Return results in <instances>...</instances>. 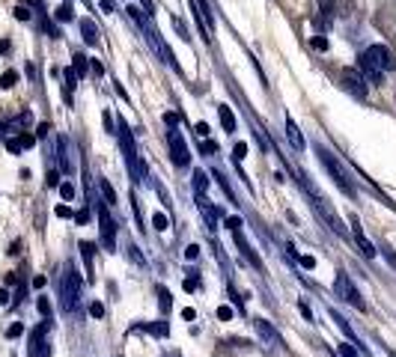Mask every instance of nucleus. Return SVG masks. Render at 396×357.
<instances>
[{
  "mask_svg": "<svg viewBox=\"0 0 396 357\" xmlns=\"http://www.w3.org/2000/svg\"><path fill=\"white\" fill-rule=\"evenodd\" d=\"M54 18L57 21H72L75 16H72V6H69V4H60V6H57V12H54Z\"/></svg>",
  "mask_w": 396,
  "mask_h": 357,
  "instance_id": "aec40b11",
  "label": "nucleus"
},
{
  "mask_svg": "<svg viewBox=\"0 0 396 357\" xmlns=\"http://www.w3.org/2000/svg\"><path fill=\"white\" fill-rule=\"evenodd\" d=\"M21 334H24V324H18V322L12 324L9 331H6V336H9V339H16V336H21Z\"/></svg>",
  "mask_w": 396,
  "mask_h": 357,
  "instance_id": "473e14b6",
  "label": "nucleus"
},
{
  "mask_svg": "<svg viewBox=\"0 0 396 357\" xmlns=\"http://www.w3.org/2000/svg\"><path fill=\"white\" fill-rule=\"evenodd\" d=\"M223 226H226V230H238V226H242V221H238V218H226Z\"/></svg>",
  "mask_w": 396,
  "mask_h": 357,
  "instance_id": "a19ab883",
  "label": "nucleus"
},
{
  "mask_svg": "<svg viewBox=\"0 0 396 357\" xmlns=\"http://www.w3.org/2000/svg\"><path fill=\"white\" fill-rule=\"evenodd\" d=\"M164 122H167L170 128H176V125H179V113H164Z\"/></svg>",
  "mask_w": 396,
  "mask_h": 357,
  "instance_id": "4c0bfd02",
  "label": "nucleus"
},
{
  "mask_svg": "<svg viewBox=\"0 0 396 357\" xmlns=\"http://www.w3.org/2000/svg\"><path fill=\"white\" fill-rule=\"evenodd\" d=\"M98 188H102V194H105V199H107V203L113 206V203H117V194H113V188H110V185L105 182V179H98Z\"/></svg>",
  "mask_w": 396,
  "mask_h": 357,
  "instance_id": "5701e85b",
  "label": "nucleus"
},
{
  "mask_svg": "<svg viewBox=\"0 0 396 357\" xmlns=\"http://www.w3.org/2000/svg\"><path fill=\"white\" fill-rule=\"evenodd\" d=\"M36 310H39L45 319H51V301H48V298H39V301H36Z\"/></svg>",
  "mask_w": 396,
  "mask_h": 357,
  "instance_id": "a878e982",
  "label": "nucleus"
},
{
  "mask_svg": "<svg viewBox=\"0 0 396 357\" xmlns=\"http://www.w3.org/2000/svg\"><path fill=\"white\" fill-rule=\"evenodd\" d=\"M18 83V71H4V75H0V87L4 90H12Z\"/></svg>",
  "mask_w": 396,
  "mask_h": 357,
  "instance_id": "6ab92c4d",
  "label": "nucleus"
},
{
  "mask_svg": "<svg viewBox=\"0 0 396 357\" xmlns=\"http://www.w3.org/2000/svg\"><path fill=\"white\" fill-rule=\"evenodd\" d=\"M167 143H170V152H173V164H176V167H188V164H191V152H188V143L182 140V134L176 131V128H170V134H167Z\"/></svg>",
  "mask_w": 396,
  "mask_h": 357,
  "instance_id": "0eeeda50",
  "label": "nucleus"
},
{
  "mask_svg": "<svg viewBox=\"0 0 396 357\" xmlns=\"http://www.w3.org/2000/svg\"><path fill=\"white\" fill-rule=\"evenodd\" d=\"M72 60H75V66H72V69L78 71V78H81V75H87V66H90V60H87V57H83V54H75Z\"/></svg>",
  "mask_w": 396,
  "mask_h": 357,
  "instance_id": "412c9836",
  "label": "nucleus"
},
{
  "mask_svg": "<svg viewBox=\"0 0 396 357\" xmlns=\"http://www.w3.org/2000/svg\"><path fill=\"white\" fill-rule=\"evenodd\" d=\"M152 226H155V230H158V233H167V230H170V221H167V214L155 211V214H152Z\"/></svg>",
  "mask_w": 396,
  "mask_h": 357,
  "instance_id": "a211bd4d",
  "label": "nucleus"
},
{
  "mask_svg": "<svg viewBox=\"0 0 396 357\" xmlns=\"http://www.w3.org/2000/svg\"><path fill=\"white\" fill-rule=\"evenodd\" d=\"M334 289H337V295L343 298L346 304H351V307H355V310L366 312V304H363V298L358 295V289H355V283H351V280H349V277L343 274V271H339V274H337V283H334Z\"/></svg>",
  "mask_w": 396,
  "mask_h": 357,
  "instance_id": "39448f33",
  "label": "nucleus"
},
{
  "mask_svg": "<svg viewBox=\"0 0 396 357\" xmlns=\"http://www.w3.org/2000/svg\"><path fill=\"white\" fill-rule=\"evenodd\" d=\"M343 90H346L349 95H355L358 102H363V98L370 95V87H366L363 71H358V69H346V71H343Z\"/></svg>",
  "mask_w": 396,
  "mask_h": 357,
  "instance_id": "423d86ee",
  "label": "nucleus"
},
{
  "mask_svg": "<svg viewBox=\"0 0 396 357\" xmlns=\"http://www.w3.org/2000/svg\"><path fill=\"white\" fill-rule=\"evenodd\" d=\"M155 295H158V304H161V312L167 316L170 312V307H173V301H170V292L164 289V286H158V289H155Z\"/></svg>",
  "mask_w": 396,
  "mask_h": 357,
  "instance_id": "f3484780",
  "label": "nucleus"
},
{
  "mask_svg": "<svg viewBox=\"0 0 396 357\" xmlns=\"http://www.w3.org/2000/svg\"><path fill=\"white\" fill-rule=\"evenodd\" d=\"M301 265H304L307 271H313V268H316V259H313L310 253H304V256H301Z\"/></svg>",
  "mask_w": 396,
  "mask_h": 357,
  "instance_id": "e433bc0d",
  "label": "nucleus"
},
{
  "mask_svg": "<svg viewBox=\"0 0 396 357\" xmlns=\"http://www.w3.org/2000/svg\"><path fill=\"white\" fill-rule=\"evenodd\" d=\"M105 128H107V134H117V131H113V117L107 110H105Z\"/></svg>",
  "mask_w": 396,
  "mask_h": 357,
  "instance_id": "a18cd8bd",
  "label": "nucleus"
},
{
  "mask_svg": "<svg viewBox=\"0 0 396 357\" xmlns=\"http://www.w3.org/2000/svg\"><path fill=\"white\" fill-rule=\"evenodd\" d=\"M351 223H355V241H358V247L366 253V256H375L378 250H375V245H373V241L370 238H366L363 235V230H361V226H358V221H351Z\"/></svg>",
  "mask_w": 396,
  "mask_h": 357,
  "instance_id": "9b49d317",
  "label": "nucleus"
},
{
  "mask_svg": "<svg viewBox=\"0 0 396 357\" xmlns=\"http://www.w3.org/2000/svg\"><path fill=\"white\" fill-rule=\"evenodd\" d=\"M60 194H63L66 203H69V199H75V185L72 182H60Z\"/></svg>",
  "mask_w": 396,
  "mask_h": 357,
  "instance_id": "b1692460",
  "label": "nucleus"
},
{
  "mask_svg": "<svg viewBox=\"0 0 396 357\" xmlns=\"http://www.w3.org/2000/svg\"><path fill=\"white\" fill-rule=\"evenodd\" d=\"M98 226H102V247L113 253V247H117V223H113L107 209H102V214H98Z\"/></svg>",
  "mask_w": 396,
  "mask_h": 357,
  "instance_id": "6e6552de",
  "label": "nucleus"
},
{
  "mask_svg": "<svg viewBox=\"0 0 396 357\" xmlns=\"http://www.w3.org/2000/svg\"><path fill=\"white\" fill-rule=\"evenodd\" d=\"M194 191H197V197H206V191H209L206 170H194Z\"/></svg>",
  "mask_w": 396,
  "mask_h": 357,
  "instance_id": "2eb2a0df",
  "label": "nucleus"
},
{
  "mask_svg": "<svg viewBox=\"0 0 396 357\" xmlns=\"http://www.w3.org/2000/svg\"><path fill=\"white\" fill-rule=\"evenodd\" d=\"M253 327H257V334L268 342V349H283V339H280V334L274 331V327L272 324H268L265 319H257V322H253Z\"/></svg>",
  "mask_w": 396,
  "mask_h": 357,
  "instance_id": "1a4fd4ad",
  "label": "nucleus"
},
{
  "mask_svg": "<svg viewBox=\"0 0 396 357\" xmlns=\"http://www.w3.org/2000/svg\"><path fill=\"white\" fill-rule=\"evenodd\" d=\"M218 113H221V125L226 128V131H235V113L226 105H218Z\"/></svg>",
  "mask_w": 396,
  "mask_h": 357,
  "instance_id": "dca6fc26",
  "label": "nucleus"
},
{
  "mask_svg": "<svg viewBox=\"0 0 396 357\" xmlns=\"http://www.w3.org/2000/svg\"><path fill=\"white\" fill-rule=\"evenodd\" d=\"M233 152H235V161H245V158H248V143H245V140H238Z\"/></svg>",
  "mask_w": 396,
  "mask_h": 357,
  "instance_id": "bb28decb",
  "label": "nucleus"
},
{
  "mask_svg": "<svg viewBox=\"0 0 396 357\" xmlns=\"http://www.w3.org/2000/svg\"><path fill=\"white\" fill-rule=\"evenodd\" d=\"M48 188H60V173H57V170L48 173Z\"/></svg>",
  "mask_w": 396,
  "mask_h": 357,
  "instance_id": "c9c22d12",
  "label": "nucleus"
},
{
  "mask_svg": "<svg viewBox=\"0 0 396 357\" xmlns=\"http://www.w3.org/2000/svg\"><path fill=\"white\" fill-rule=\"evenodd\" d=\"M102 12H107V16L113 12V4H110V0H102Z\"/></svg>",
  "mask_w": 396,
  "mask_h": 357,
  "instance_id": "09e8293b",
  "label": "nucleus"
},
{
  "mask_svg": "<svg viewBox=\"0 0 396 357\" xmlns=\"http://www.w3.org/2000/svg\"><path fill=\"white\" fill-rule=\"evenodd\" d=\"M129 256H132V262H137L140 268L146 265V259H144V253H140V247H134V245H132V247H129Z\"/></svg>",
  "mask_w": 396,
  "mask_h": 357,
  "instance_id": "cd10ccee",
  "label": "nucleus"
},
{
  "mask_svg": "<svg viewBox=\"0 0 396 357\" xmlns=\"http://www.w3.org/2000/svg\"><path fill=\"white\" fill-rule=\"evenodd\" d=\"M90 316H93V319H102V316H105V304L93 301V304H90Z\"/></svg>",
  "mask_w": 396,
  "mask_h": 357,
  "instance_id": "7c9ffc66",
  "label": "nucleus"
},
{
  "mask_svg": "<svg viewBox=\"0 0 396 357\" xmlns=\"http://www.w3.org/2000/svg\"><path fill=\"white\" fill-rule=\"evenodd\" d=\"M6 149H9L12 155H21V152H24V146H21L18 137H6Z\"/></svg>",
  "mask_w": 396,
  "mask_h": 357,
  "instance_id": "393cba45",
  "label": "nucleus"
},
{
  "mask_svg": "<svg viewBox=\"0 0 396 357\" xmlns=\"http://www.w3.org/2000/svg\"><path fill=\"white\" fill-rule=\"evenodd\" d=\"M81 259L83 265H87V277H93V256H95V245H90V241H81Z\"/></svg>",
  "mask_w": 396,
  "mask_h": 357,
  "instance_id": "f8f14e48",
  "label": "nucleus"
},
{
  "mask_svg": "<svg viewBox=\"0 0 396 357\" xmlns=\"http://www.w3.org/2000/svg\"><path fill=\"white\" fill-rule=\"evenodd\" d=\"M57 146H60V170H63V173L69 176V173H72V161H69V140L66 137H60V140H57Z\"/></svg>",
  "mask_w": 396,
  "mask_h": 357,
  "instance_id": "4468645a",
  "label": "nucleus"
},
{
  "mask_svg": "<svg viewBox=\"0 0 396 357\" xmlns=\"http://www.w3.org/2000/svg\"><path fill=\"white\" fill-rule=\"evenodd\" d=\"M218 319L221 322H233V310L230 307H218Z\"/></svg>",
  "mask_w": 396,
  "mask_h": 357,
  "instance_id": "2f4dec72",
  "label": "nucleus"
},
{
  "mask_svg": "<svg viewBox=\"0 0 396 357\" xmlns=\"http://www.w3.org/2000/svg\"><path fill=\"white\" fill-rule=\"evenodd\" d=\"M81 36H83V42H87V45H98V30H95V24L90 18L81 21Z\"/></svg>",
  "mask_w": 396,
  "mask_h": 357,
  "instance_id": "ddd939ff",
  "label": "nucleus"
},
{
  "mask_svg": "<svg viewBox=\"0 0 396 357\" xmlns=\"http://www.w3.org/2000/svg\"><path fill=\"white\" fill-rule=\"evenodd\" d=\"M194 131L200 134V137H209V125H206V122H197V128H194Z\"/></svg>",
  "mask_w": 396,
  "mask_h": 357,
  "instance_id": "c03bdc74",
  "label": "nucleus"
},
{
  "mask_svg": "<svg viewBox=\"0 0 396 357\" xmlns=\"http://www.w3.org/2000/svg\"><path fill=\"white\" fill-rule=\"evenodd\" d=\"M0 54H9V42L6 39H0Z\"/></svg>",
  "mask_w": 396,
  "mask_h": 357,
  "instance_id": "8fccbe9b",
  "label": "nucleus"
},
{
  "mask_svg": "<svg viewBox=\"0 0 396 357\" xmlns=\"http://www.w3.org/2000/svg\"><path fill=\"white\" fill-rule=\"evenodd\" d=\"M81 274L75 271L72 262L63 265V274H60V304H63V312H78L81 310Z\"/></svg>",
  "mask_w": 396,
  "mask_h": 357,
  "instance_id": "f03ea898",
  "label": "nucleus"
},
{
  "mask_svg": "<svg viewBox=\"0 0 396 357\" xmlns=\"http://www.w3.org/2000/svg\"><path fill=\"white\" fill-rule=\"evenodd\" d=\"M185 259H188V262H197V259H200V247H197V245H188V247H185Z\"/></svg>",
  "mask_w": 396,
  "mask_h": 357,
  "instance_id": "c85d7f7f",
  "label": "nucleus"
},
{
  "mask_svg": "<svg viewBox=\"0 0 396 357\" xmlns=\"http://www.w3.org/2000/svg\"><path fill=\"white\" fill-rule=\"evenodd\" d=\"M298 310H301V316H304L307 322H313V312H310V307H307L304 301H298Z\"/></svg>",
  "mask_w": 396,
  "mask_h": 357,
  "instance_id": "58836bf2",
  "label": "nucleus"
},
{
  "mask_svg": "<svg viewBox=\"0 0 396 357\" xmlns=\"http://www.w3.org/2000/svg\"><path fill=\"white\" fill-rule=\"evenodd\" d=\"M339 354H343V357H358L355 342H351V346H349V342H343V346H339Z\"/></svg>",
  "mask_w": 396,
  "mask_h": 357,
  "instance_id": "c756f323",
  "label": "nucleus"
},
{
  "mask_svg": "<svg viewBox=\"0 0 396 357\" xmlns=\"http://www.w3.org/2000/svg\"><path fill=\"white\" fill-rule=\"evenodd\" d=\"M286 137H289V146L295 152H304V134H301V128L295 125V119H286Z\"/></svg>",
  "mask_w": 396,
  "mask_h": 357,
  "instance_id": "9d476101",
  "label": "nucleus"
},
{
  "mask_svg": "<svg viewBox=\"0 0 396 357\" xmlns=\"http://www.w3.org/2000/svg\"><path fill=\"white\" fill-rule=\"evenodd\" d=\"M197 286H200V277H197V274H194V271H191V277L185 280V289H188V292H194V289H197Z\"/></svg>",
  "mask_w": 396,
  "mask_h": 357,
  "instance_id": "f704fd0d",
  "label": "nucleus"
},
{
  "mask_svg": "<svg viewBox=\"0 0 396 357\" xmlns=\"http://www.w3.org/2000/svg\"><path fill=\"white\" fill-rule=\"evenodd\" d=\"M57 218H75V211L63 203V206H57Z\"/></svg>",
  "mask_w": 396,
  "mask_h": 357,
  "instance_id": "72a5a7b5",
  "label": "nucleus"
},
{
  "mask_svg": "<svg viewBox=\"0 0 396 357\" xmlns=\"http://www.w3.org/2000/svg\"><path fill=\"white\" fill-rule=\"evenodd\" d=\"M390 69H393V57L388 45H370L361 54V71L370 83H381Z\"/></svg>",
  "mask_w": 396,
  "mask_h": 357,
  "instance_id": "f257e3e1",
  "label": "nucleus"
},
{
  "mask_svg": "<svg viewBox=\"0 0 396 357\" xmlns=\"http://www.w3.org/2000/svg\"><path fill=\"white\" fill-rule=\"evenodd\" d=\"M90 69H93V75H105V69H102V63H95V60L90 63Z\"/></svg>",
  "mask_w": 396,
  "mask_h": 357,
  "instance_id": "49530a36",
  "label": "nucleus"
},
{
  "mask_svg": "<svg viewBox=\"0 0 396 357\" xmlns=\"http://www.w3.org/2000/svg\"><path fill=\"white\" fill-rule=\"evenodd\" d=\"M316 155H319L322 167H325V170H328V173H331V179H334L337 185H339V191H343L346 197H351V199H355V197H358V188H355V182L349 179V173L343 170V164H339V161L334 158V152H328V149L322 146V143H316Z\"/></svg>",
  "mask_w": 396,
  "mask_h": 357,
  "instance_id": "7ed1b4c3",
  "label": "nucleus"
},
{
  "mask_svg": "<svg viewBox=\"0 0 396 357\" xmlns=\"http://www.w3.org/2000/svg\"><path fill=\"white\" fill-rule=\"evenodd\" d=\"M16 18L18 21H27V18H30V12H27L24 6H16Z\"/></svg>",
  "mask_w": 396,
  "mask_h": 357,
  "instance_id": "79ce46f5",
  "label": "nucleus"
},
{
  "mask_svg": "<svg viewBox=\"0 0 396 357\" xmlns=\"http://www.w3.org/2000/svg\"><path fill=\"white\" fill-rule=\"evenodd\" d=\"M6 304H9V292L0 289V307H6Z\"/></svg>",
  "mask_w": 396,
  "mask_h": 357,
  "instance_id": "de8ad7c7",
  "label": "nucleus"
},
{
  "mask_svg": "<svg viewBox=\"0 0 396 357\" xmlns=\"http://www.w3.org/2000/svg\"><path fill=\"white\" fill-rule=\"evenodd\" d=\"M313 48L316 51H328V39H313Z\"/></svg>",
  "mask_w": 396,
  "mask_h": 357,
  "instance_id": "37998d69",
  "label": "nucleus"
},
{
  "mask_svg": "<svg viewBox=\"0 0 396 357\" xmlns=\"http://www.w3.org/2000/svg\"><path fill=\"white\" fill-rule=\"evenodd\" d=\"M51 327H54V322L51 319H45L42 322L36 331L30 334V346H27V357H51V342L45 339L48 334H51Z\"/></svg>",
  "mask_w": 396,
  "mask_h": 357,
  "instance_id": "20e7f679",
  "label": "nucleus"
},
{
  "mask_svg": "<svg viewBox=\"0 0 396 357\" xmlns=\"http://www.w3.org/2000/svg\"><path fill=\"white\" fill-rule=\"evenodd\" d=\"M87 221H90V209H83V211L75 214V223H87Z\"/></svg>",
  "mask_w": 396,
  "mask_h": 357,
  "instance_id": "ea45409f",
  "label": "nucleus"
},
{
  "mask_svg": "<svg viewBox=\"0 0 396 357\" xmlns=\"http://www.w3.org/2000/svg\"><path fill=\"white\" fill-rule=\"evenodd\" d=\"M173 27H176V33H179L182 39H185V42L191 39V33H188V24H185V21H182L179 16H173Z\"/></svg>",
  "mask_w": 396,
  "mask_h": 357,
  "instance_id": "4be33fe9",
  "label": "nucleus"
}]
</instances>
